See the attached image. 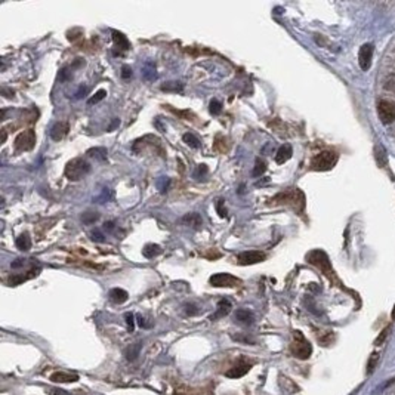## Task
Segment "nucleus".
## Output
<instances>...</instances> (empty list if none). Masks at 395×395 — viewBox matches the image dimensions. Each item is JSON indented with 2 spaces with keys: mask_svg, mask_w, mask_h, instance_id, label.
Listing matches in <instances>:
<instances>
[{
  "mask_svg": "<svg viewBox=\"0 0 395 395\" xmlns=\"http://www.w3.org/2000/svg\"><path fill=\"white\" fill-rule=\"evenodd\" d=\"M377 83L382 95L379 99H388L395 107V40L391 43L389 49L383 56V61L379 68ZM391 135L395 139V122L391 124Z\"/></svg>",
  "mask_w": 395,
  "mask_h": 395,
  "instance_id": "f257e3e1",
  "label": "nucleus"
},
{
  "mask_svg": "<svg viewBox=\"0 0 395 395\" xmlns=\"http://www.w3.org/2000/svg\"><path fill=\"white\" fill-rule=\"evenodd\" d=\"M271 203L272 204H289L297 210H302L303 206H305V197L303 194L296 188H290L284 193H280L277 194L274 198H271Z\"/></svg>",
  "mask_w": 395,
  "mask_h": 395,
  "instance_id": "f03ea898",
  "label": "nucleus"
},
{
  "mask_svg": "<svg viewBox=\"0 0 395 395\" xmlns=\"http://www.w3.org/2000/svg\"><path fill=\"white\" fill-rule=\"evenodd\" d=\"M91 172V165L83 159H73L65 166V176L70 181H78Z\"/></svg>",
  "mask_w": 395,
  "mask_h": 395,
  "instance_id": "7ed1b4c3",
  "label": "nucleus"
},
{
  "mask_svg": "<svg viewBox=\"0 0 395 395\" xmlns=\"http://www.w3.org/2000/svg\"><path fill=\"white\" fill-rule=\"evenodd\" d=\"M338 162V154L333 151H323L311 160L312 171H330Z\"/></svg>",
  "mask_w": 395,
  "mask_h": 395,
  "instance_id": "20e7f679",
  "label": "nucleus"
},
{
  "mask_svg": "<svg viewBox=\"0 0 395 395\" xmlns=\"http://www.w3.org/2000/svg\"><path fill=\"white\" fill-rule=\"evenodd\" d=\"M377 114L382 123L391 126L395 122V107L388 99H379L377 101Z\"/></svg>",
  "mask_w": 395,
  "mask_h": 395,
  "instance_id": "39448f33",
  "label": "nucleus"
},
{
  "mask_svg": "<svg viewBox=\"0 0 395 395\" xmlns=\"http://www.w3.org/2000/svg\"><path fill=\"white\" fill-rule=\"evenodd\" d=\"M34 145H36V133L31 129L21 132L15 138V149L17 151H30L34 148Z\"/></svg>",
  "mask_w": 395,
  "mask_h": 395,
  "instance_id": "423d86ee",
  "label": "nucleus"
},
{
  "mask_svg": "<svg viewBox=\"0 0 395 395\" xmlns=\"http://www.w3.org/2000/svg\"><path fill=\"white\" fill-rule=\"evenodd\" d=\"M292 352H293L297 358H300V360H306V358L311 355V352H312L311 345L305 341V338H303L299 332L295 333V342H293V345H292Z\"/></svg>",
  "mask_w": 395,
  "mask_h": 395,
  "instance_id": "0eeeda50",
  "label": "nucleus"
},
{
  "mask_svg": "<svg viewBox=\"0 0 395 395\" xmlns=\"http://www.w3.org/2000/svg\"><path fill=\"white\" fill-rule=\"evenodd\" d=\"M210 284L213 287H235L242 283L240 278H237L231 274H226V272H219V274H213L210 278H209Z\"/></svg>",
  "mask_w": 395,
  "mask_h": 395,
  "instance_id": "6e6552de",
  "label": "nucleus"
},
{
  "mask_svg": "<svg viewBox=\"0 0 395 395\" xmlns=\"http://www.w3.org/2000/svg\"><path fill=\"white\" fill-rule=\"evenodd\" d=\"M265 259V253L259 252V250H249V252H243L237 256V262L240 265H253V264H259Z\"/></svg>",
  "mask_w": 395,
  "mask_h": 395,
  "instance_id": "1a4fd4ad",
  "label": "nucleus"
},
{
  "mask_svg": "<svg viewBox=\"0 0 395 395\" xmlns=\"http://www.w3.org/2000/svg\"><path fill=\"white\" fill-rule=\"evenodd\" d=\"M308 261L314 265H317L319 268H321L323 271H329L330 272V262L326 256L324 252L321 250H314L308 255Z\"/></svg>",
  "mask_w": 395,
  "mask_h": 395,
  "instance_id": "9d476101",
  "label": "nucleus"
},
{
  "mask_svg": "<svg viewBox=\"0 0 395 395\" xmlns=\"http://www.w3.org/2000/svg\"><path fill=\"white\" fill-rule=\"evenodd\" d=\"M252 366H253V363L246 361L245 358H240V363L237 364V366H234V367H231V369L226 371V376H228V377H232V379L242 377V376H245V374L252 369Z\"/></svg>",
  "mask_w": 395,
  "mask_h": 395,
  "instance_id": "9b49d317",
  "label": "nucleus"
},
{
  "mask_svg": "<svg viewBox=\"0 0 395 395\" xmlns=\"http://www.w3.org/2000/svg\"><path fill=\"white\" fill-rule=\"evenodd\" d=\"M371 56H373V46H371V45H364V46H361L360 53H358V62H360L361 70L366 71V70L370 68Z\"/></svg>",
  "mask_w": 395,
  "mask_h": 395,
  "instance_id": "f8f14e48",
  "label": "nucleus"
},
{
  "mask_svg": "<svg viewBox=\"0 0 395 395\" xmlns=\"http://www.w3.org/2000/svg\"><path fill=\"white\" fill-rule=\"evenodd\" d=\"M111 34H113V40H114V43H116V48L119 49V53H117V55H123L126 50L130 49V43H129L127 37H126L123 33L114 30ZM117 55H116V56H117Z\"/></svg>",
  "mask_w": 395,
  "mask_h": 395,
  "instance_id": "ddd939ff",
  "label": "nucleus"
},
{
  "mask_svg": "<svg viewBox=\"0 0 395 395\" xmlns=\"http://www.w3.org/2000/svg\"><path fill=\"white\" fill-rule=\"evenodd\" d=\"M50 380L56 383H70V382H77L78 376L75 373H67V371H55L50 374Z\"/></svg>",
  "mask_w": 395,
  "mask_h": 395,
  "instance_id": "4468645a",
  "label": "nucleus"
},
{
  "mask_svg": "<svg viewBox=\"0 0 395 395\" xmlns=\"http://www.w3.org/2000/svg\"><path fill=\"white\" fill-rule=\"evenodd\" d=\"M39 272H40V267L30 270L27 274H23V275H14V277H11L8 283H9V286H18V284H21L23 281H27V280H30V278H33V277H37V275H39Z\"/></svg>",
  "mask_w": 395,
  "mask_h": 395,
  "instance_id": "2eb2a0df",
  "label": "nucleus"
},
{
  "mask_svg": "<svg viewBox=\"0 0 395 395\" xmlns=\"http://www.w3.org/2000/svg\"><path fill=\"white\" fill-rule=\"evenodd\" d=\"M67 133H68V124L64 123V122H59V123L53 124L52 129H50V138H52L53 141H61V139H64V136H65Z\"/></svg>",
  "mask_w": 395,
  "mask_h": 395,
  "instance_id": "dca6fc26",
  "label": "nucleus"
},
{
  "mask_svg": "<svg viewBox=\"0 0 395 395\" xmlns=\"http://www.w3.org/2000/svg\"><path fill=\"white\" fill-rule=\"evenodd\" d=\"M182 223L187 225V226H191L194 229H200L201 225H203V219L198 213L193 212V213H187L184 218H182Z\"/></svg>",
  "mask_w": 395,
  "mask_h": 395,
  "instance_id": "f3484780",
  "label": "nucleus"
},
{
  "mask_svg": "<svg viewBox=\"0 0 395 395\" xmlns=\"http://www.w3.org/2000/svg\"><path fill=\"white\" fill-rule=\"evenodd\" d=\"M292 154H293L292 147H290L289 144H284V145H281V147L278 148V151H277V154H275V162H277L278 165H283V163H286V162L290 159Z\"/></svg>",
  "mask_w": 395,
  "mask_h": 395,
  "instance_id": "a211bd4d",
  "label": "nucleus"
},
{
  "mask_svg": "<svg viewBox=\"0 0 395 395\" xmlns=\"http://www.w3.org/2000/svg\"><path fill=\"white\" fill-rule=\"evenodd\" d=\"M231 311V302L228 299H221L218 302V308H216V312L210 317V320H218L221 317H225V315Z\"/></svg>",
  "mask_w": 395,
  "mask_h": 395,
  "instance_id": "6ab92c4d",
  "label": "nucleus"
},
{
  "mask_svg": "<svg viewBox=\"0 0 395 395\" xmlns=\"http://www.w3.org/2000/svg\"><path fill=\"white\" fill-rule=\"evenodd\" d=\"M235 320L239 321V323H243V324L250 326L255 321V315L249 309H239V311L235 312Z\"/></svg>",
  "mask_w": 395,
  "mask_h": 395,
  "instance_id": "aec40b11",
  "label": "nucleus"
},
{
  "mask_svg": "<svg viewBox=\"0 0 395 395\" xmlns=\"http://www.w3.org/2000/svg\"><path fill=\"white\" fill-rule=\"evenodd\" d=\"M142 77L145 78V80L151 82L154 80V78L157 77V73H155V64L152 61H147L144 68H142Z\"/></svg>",
  "mask_w": 395,
  "mask_h": 395,
  "instance_id": "412c9836",
  "label": "nucleus"
},
{
  "mask_svg": "<svg viewBox=\"0 0 395 395\" xmlns=\"http://www.w3.org/2000/svg\"><path fill=\"white\" fill-rule=\"evenodd\" d=\"M127 297H129V295H127V292L123 290V289L116 287V289L110 290V299H111L114 303H123V302L127 300Z\"/></svg>",
  "mask_w": 395,
  "mask_h": 395,
  "instance_id": "4be33fe9",
  "label": "nucleus"
},
{
  "mask_svg": "<svg viewBox=\"0 0 395 395\" xmlns=\"http://www.w3.org/2000/svg\"><path fill=\"white\" fill-rule=\"evenodd\" d=\"M162 252H163V249H162L159 245H152V243L147 245V246L142 249V255H144L145 258H148V259H152V258H155V256H159Z\"/></svg>",
  "mask_w": 395,
  "mask_h": 395,
  "instance_id": "5701e85b",
  "label": "nucleus"
},
{
  "mask_svg": "<svg viewBox=\"0 0 395 395\" xmlns=\"http://www.w3.org/2000/svg\"><path fill=\"white\" fill-rule=\"evenodd\" d=\"M107 149L104 147H97V148H91L88 151V155L89 157H94V159L99 160V162H105L107 160Z\"/></svg>",
  "mask_w": 395,
  "mask_h": 395,
  "instance_id": "b1692460",
  "label": "nucleus"
},
{
  "mask_svg": "<svg viewBox=\"0 0 395 395\" xmlns=\"http://www.w3.org/2000/svg\"><path fill=\"white\" fill-rule=\"evenodd\" d=\"M17 247L23 252H27L31 249V239L28 237V234H21L17 239Z\"/></svg>",
  "mask_w": 395,
  "mask_h": 395,
  "instance_id": "393cba45",
  "label": "nucleus"
},
{
  "mask_svg": "<svg viewBox=\"0 0 395 395\" xmlns=\"http://www.w3.org/2000/svg\"><path fill=\"white\" fill-rule=\"evenodd\" d=\"M265 171H267V163L261 159V157H258V159L255 160V168H253L252 175L255 178H259V176H262L265 173Z\"/></svg>",
  "mask_w": 395,
  "mask_h": 395,
  "instance_id": "a878e982",
  "label": "nucleus"
},
{
  "mask_svg": "<svg viewBox=\"0 0 395 395\" xmlns=\"http://www.w3.org/2000/svg\"><path fill=\"white\" fill-rule=\"evenodd\" d=\"M182 139H184V142H185L188 147H191V148H194V149L200 148V141H198V138H197L196 135H193V133L187 132V133L182 136Z\"/></svg>",
  "mask_w": 395,
  "mask_h": 395,
  "instance_id": "bb28decb",
  "label": "nucleus"
},
{
  "mask_svg": "<svg viewBox=\"0 0 395 395\" xmlns=\"http://www.w3.org/2000/svg\"><path fill=\"white\" fill-rule=\"evenodd\" d=\"M171 178L169 176H160L159 179H157V182H155V185H157V188H159V191L160 193H166L169 188H171Z\"/></svg>",
  "mask_w": 395,
  "mask_h": 395,
  "instance_id": "cd10ccee",
  "label": "nucleus"
},
{
  "mask_svg": "<svg viewBox=\"0 0 395 395\" xmlns=\"http://www.w3.org/2000/svg\"><path fill=\"white\" fill-rule=\"evenodd\" d=\"M184 89V85L181 82H168L166 85H162V91L166 92H181Z\"/></svg>",
  "mask_w": 395,
  "mask_h": 395,
  "instance_id": "c85d7f7f",
  "label": "nucleus"
},
{
  "mask_svg": "<svg viewBox=\"0 0 395 395\" xmlns=\"http://www.w3.org/2000/svg\"><path fill=\"white\" fill-rule=\"evenodd\" d=\"M98 219H99V213H98V212H85V213L82 215V221H83V223H86V225H92V223H95Z\"/></svg>",
  "mask_w": 395,
  "mask_h": 395,
  "instance_id": "c756f323",
  "label": "nucleus"
},
{
  "mask_svg": "<svg viewBox=\"0 0 395 395\" xmlns=\"http://www.w3.org/2000/svg\"><path fill=\"white\" fill-rule=\"evenodd\" d=\"M222 102L219 99H212L210 104H209V111L212 116H219L222 113Z\"/></svg>",
  "mask_w": 395,
  "mask_h": 395,
  "instance_id": "7c9ffc66",
  "label": "nucleus"
},
{
  "mask_svg": "<svg viewBox=\"0 0 395 395\" xmlns=\"http://www.w3.org/2000/svg\"><path fill=\"white\" fill-rule=\"evenodd\" d=\"M173 114H176V116H179L181 119H184V120H193L194 119V114L190 111V110H184V111H181V110H175V108H172L171 105H166Z\"/></svg>",
  "mask_w": 395,
  "mask_h": 395,
  "instance_id": "2f4dec72",
  "label": "nucleus"
},
{
  "mask_svg": "<svg viewBox=\"0 0 395 395\" xmlns=\"http://www.w3.org/2000/svg\"><path fill=\"white\" fill-rule=\"evenodd\" d=\"M107 97V91H104V89H101V91H98L92 98H89V101H88V104L89 105H94V104H98L99 101H102L104 98Z\"/></svg>",
  "mask_w": 395,
  "mask_h": 395,
  "instance_id": "473e14b6",
  "label": "nucleus"
},
{
  "mask_svg": "<svg viewBox=\"0 0 395 395\" xmlns=\"http://www.w3.org/2000/svg\"><path fill=\"white\" fill-rule=\"evenodd\" d=\"M111 197H113V193H111L108 188H104V190H102V194H101L99 197L94 198V201H97V203H105V201L111 200Z\"/></svg>",
  "mask_w": 395,
  "mask_h": 395,
  "instance_id": "72a5a7b5",
  "label": "nucleus"
},
{
  "mask_svg": "<svg viewBox=\"0 0 395 395\" xmlns=\"http://www.w3.org/2000/svg\"><path fill=\"white\" fill-rule=\"evenodd\" d=\"M207 172H209V169H207V166H206V165H198L193 176H194L196 179H200V178L206 176V175H207Z\"/></svg>",
  "mask_w": 395,
  "mask_h": 395,
  "instance_id": "f704fd0d",
  "label": "nucleus"
},
{
  "mask_svg": "<svg viewBox=\"0 0 395 395\" xmlns=\"http://www.w3.org/2000/svg\"><path fill=\"white\" fill-rule=\"evenodd\" d=\"M91 239H92L94 242H97V243H104V242H105L104 234H102L99 229H95V231L91 232Z\"/></svg>",
  "mask_w": 395,
  "mask_h": 395,
  "instance_id": "c9c22d12",
  "label": "nucleus"
},
{
  "mask_svg": "<svg viewBox=\"0 0 395 395\" xmlns=\"http://www.w3.org/2000/svg\"><path fill=\"white\" fill-rule=\"evenodd\" d=\"M138 352H139V345H133V346H130V348L126 351V357H127V360H135L136 355H138Z\"/></svg>",
  "mask_w": 395,
  "mask_h": 395,
  "instance_id": "e433bc0d",
  "label": "nucleus"
},
{
  "mask_svg": "<svg viewBox=\"0 0 395 395\" xmlns=\"http://www.w3.org/2000/svg\"><path fill=\"white\" fill-rule=\"evenodd\" d=\"M120 75H122V78L127 80V78H130V77L133 75V71H132V68H130L129 65H123V67H122V73H120Z\"/></svg>",
  "mask_w": 395,
  "mask_h": 395,
  "instance_id": "4c0bfd02",
  "label": "nucleus"
},
{
  "mask_svg": "<svg viewBox=\"0 0 395 395\" xmlns=\"http://www.w3.org/2000/svg\"><path fill=\"white\" fill-rule=\"evenodd\" d=\"M86 92H88V86L80 85V86H78V89H77V92L74 94V99H80L82 97L86 95Z\"/></svg>",
  "mask_w": 395,
  "mask_h": 395,
  "instance_id": "58836bf2",
  "label": "nucleus"
},
{
  "mask_svg": "<svg viewBox=\"0 0 395 395\" xmlns=\"http://www.w3.org/2000/svg\"><path fill=\"white\" fill-rule=\"evenodd\" d=\"M71 77H73V74H70L68 68H62L59 71V74H58V78H59L61 82H65V80H68V78H71Z\"/></svg>",
  "mask_w": 395,
  "mask_h": 395,
  "instance_id": "ea45409f",
  "label": "nucleus"
},
{
  "mask_svg": "<svg viewBox=\"0 0 395 395\" xmlns=\"http://www.w3.org/2000/svg\"><path fill=\"white\" fill-rule=\"evenodd\" d=\"M216 210H218V213H219L221 218H225L226 216V209H223V200L222 198H219L216 201Z\"/></svg>",
  "mask_w": 395,
  "mask_h": 395,
  "instance_id": "a19ab883",
  "label": "nucleus"
},
{
  "mask_svg": "<svg viewBox=\"0 0 395 395\" xmlns=\"http://www.w3.org/2000/svg\"><path fill=\"white\" fill-rule=\"evenodd\" d=\"M377 360H379V355L377 354H373L371 355V358H370V361H369V373H371L373 370H374V366H376V363H377Z\"/></svg>",
  "mask_w": 395,
  "mask_h": 395,
  "instance_id": "79ce46f5",
  "label": "nucleus"
},
{
  "mask_svg": "<svg viewBox=\"0 0 395 395\" xmlns=\"http://www.w3.org/2000/svg\"><path fill=\"white\" fill-rule=\"evenodd\" d=\"M27 262V259H17V261H14L12 264H11V267L12 268H21V267H24V264Z\"/></svg>",
  "mask_w": 395,
  "mask_h": 395,
  "instance_id": "37998d69",
  "label": "nucleus"
},
{
  "mask_svg": "<svg viewBox=\"0 0 395 395\" xmlns=\"http://www.w3.org/2000/svg\"><path fill=\"white\" fill-rule=\"evenodd\" d=\"M124 319H126V323H127V326L130 327V330H133V315H132V314H126V315H124Z\"/></svg>",
  "mask_w": 395,
  "mask_h": 395,
  "instance_id": "c03bdc74",
  "label": "nucleus"
},
{
  "mask_svg": "<svg viewBox=\"0 0 395 395\" xmlns=\"http://www.w3.org/2000/svg\"><path fill=\"white\" fill-rule=\"evenodd\" d=\"M154 124H155V127H159V130H160V132H166V126H163V124H162L160 119H155Z\"/></svg>",
  "mask_w": 395,
  "mask_h": 395,
  "instance_id": "a18cd8bd",
  "label": "nucleus"
},
{
  "mask_svg": "<svg viewBox=\"0 0 395 395\" xmlns=\"http://www.w3.org/2000/svg\"><path fill=\"white\" fill-rule=\"evenodd\" d=\"M119 124H120V120H119V119H114V120L111 122V124L108 126V132H113Z\"/></svg>",
  "mask_w": 395,
  "mask_h": 395,
  "instance_id": "49530a36",
  "label": "nucleus"
},
{
  "mask_svg": "<svg viewBox=\"0 0 395 395\" xmlns=\"http://www.w3.org/2000/svg\"><path fill=\"white\" fill-rule=\"evenodd\" d=\"M104 229H107V231H113V229H114V221H108V222H105V223H104Z\"/></svg>",
  "mask_w": 395,
  "mask_h": 395,
  "instance_id": "de8ad7c7",
  "label": "nucleus"
},
{
  "mask_svg": "<svg viewBox=\"0 0 395 395\" xmlns=\"http://www.w3.org/2000/svg\"><path fill=\"white\" fill-rule=\"evenodd\" d=\"M388 332H389V329H385V330H383V333H382V335H380V336L377 338V341H376V345H379L380 342H383V339L386 338V335H388Z\"/></svg>",
  "mask_w": 395,
  "mask_h": 395,
  "instance_id": "09e8293b",
  "label": "nucleus"
},
{
  "mask_svg": "<svg viewBox=\"0 0 395 395\" xmlns=\"http://www.w3.org/2000/svg\"><path fill=\"white\" fill-rule=\"evenodd\" d=\"M50 392H52L50 395H68L65 391H61V389H52Z\"/></svg>",
  "mask_w": 395,
  "mask_h": 395,
  "instance_id": "8fccbe9b",
  "label": "nucleus"
},
{
  "mask_svg": "<svg viewBox=\"0 0 395 395\" xmlns=\"http://www.w3.org/2000/svg\"><path fill=\"white\" fill-rule=\"evenodd\" d=\"M386 395H395V389H394V391H391V392H389V394H386Z\"/></svg>",
  "mask_w": 395,
  "mask_h": 395,
  "instance_id": "3c124183",
  "label": "nucleus"
},
{
  "mask_svg": "<svg viewBox=\"0 0 395 395\" xmlns=\"http://www.w3.org/2000/svg\"><path fill=\"white\" fill-rule=\"evenodd\" d=\"M392 317L395 319V308H394V311H392Z\"/></svg>",
  "mask_w": 395,
  "mask_h": 395,
  "instance_id": "603ef678",
  "label": "nucleus"
}]
</instances>
